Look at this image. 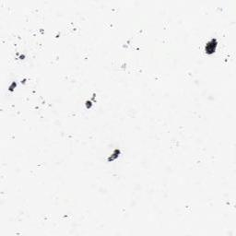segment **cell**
I'll return each instance as SVG.
<instances>
[{"instance_id": "obj_1", "label": "cell", "mask_w": 236, "mask_h": 236, "mask_svg": "<svg viewBox=\"0 0 236 236\" xmlns=\"http://www.w3.org/2000/svg\"><path fill=\"white\" fill-rule=\"evenodd\" d=\"M216 44H217V41L214 40V39L211 40L210 43L207 44V46H206V51L207 53H210V54L213 53L215 51V48H216Z\"/></svg>"}]
</instances>
